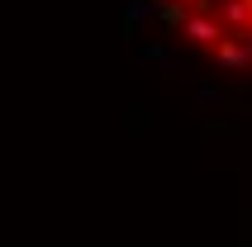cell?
<instances>
[{
    "instance_id": "obj_1",
    "label": "cell",
    "mask_w": 252,
    "mask_h": 247,
    "mask_svg": "<svg viewBox=\"0 0 252 247\" xmlns=\"http://www.w3.org/2000/svg\"><path fill=\"white\" fill-rule=\"evenodd\" d=\"M181 38L210 53L219 38H228V29H224V19H219V14H190V24H186V33H181Z\"/></svg>"
},
{
    "instance_id": "obj_2",
    "label": "cell",
    "mask_w": 252,
    "mask_h": 247,
    "mask_svg": "<svg viewBox=\"0 0 252 247\" xmlns=\"http://www.w3.org/2000/svg\"><path fill=\"white\" fill-rule=\"evenodd\" d=\"M210 57L219 62V67H228V71H248L252 67V48L238 38V33H228V38H219L210 48Z\"/></svg>"
},
{
    "instance_id": "obj_3",
    "label": "cell",
    "mask_w": 252,
    "mask_h": 247,
    "mask_svg": "<svg viewBox=\"0 0 252 247\" xmlns=\"http://www.w3.org/2000/svg\"><path fill=\"white\" fill-rule=\"evenodd\" d=\"M214 14L224 19L228 33H238V38H243V33H252V10H248V0H219V10H214Z\"/></svg>"
},
{
    "instance_id": "obj_4",
    "label": "cell",
    "mask_w": 252,
    "mask_h": 247,
    "mask_svg": "<svg viewBox=\"0 0 252 247\" xmlns=\"http://www.w3.org/2000/svg\"><path fill=\"white\" fill-rule=\"evenodd\" d=\"M153 14H157V24L167 29V33H186V24H190V10H186L181 0H162Z\"/></svg>"
},
{
    "instance_id": "obj_5",
    "label": "cell",
    "mask_w": 252,
    "mask_h": 247,
    "mask_svg": "<svg viewBox=\"0 0 252 247\" xmlns=\"http://www.w3.org/2000/svg\"><path fill=\"white\" fill-rule=\"evenodd\" d=\"M205 133H248V124H233V119H205Z\"/></svg>"
},
{
    "instance_id": "obj_6",
    "label": "cell",
    "mask_w": 252,
    "mask_h": 247,
    "mask_svg": "<svg viewBox=\"0 0 252 247\" xmlns=\"http://www.w3.org/2000/svg\"><path fill=\"white\" fill-rule=\"evenodd\" d=\"M119 33H124V38H133V33H138V14H133V10H124V19H119Z\"/></svg>"
},
{
    "instance_id": "obj_7",
    "label": "cell",
    "mask_w": 252,
    "mask_h": 247,
    "mask_svg": "<svg viewBox=\"0 0 252 247\" xmlns=\"http://www.w3.org/2000/svg\"><path fill=\"white\" fill-rule=\"evenodd\" d=\"M143 57H153V62H162V57H167V48H162V43H148V48H143Z\"/></svg>"
},
{
    "instance_id": "obj_8",
    "label": "cell",
    "mask_w": 252,
    "mask_h": 247,
    "mask_svg": "<svg viewBox=\"0 0 252 247\" xmlns=\"http://www.w3.org/2000/svg\"><path fill=\"white\" fill-rule=\"evenodd\" d=\"M243 43H248V48H252V33H243Z\"/></svg>"
},
{
    "instance_id": "obj_9",
    "label": "cell",
    "mask_w": 252,
    "mask_h": 247,
    "mask_svg": "<svg viewBox=\"0 0 252 247\" xmlns=\"http://www.w3.org/2000/svg\"><path fill=\"white\" fill-rule=\"evenodd\" d=\"M248 95H252V81H248Z\"/></svg>"
}]
</instances>
